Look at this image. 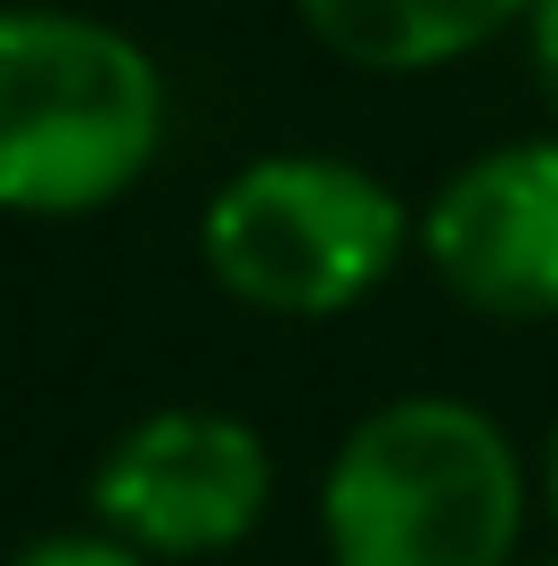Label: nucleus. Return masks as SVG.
<instances>
[{"instance_id": "nucleus-1", "label": "nucleus", "mask_w": 558, "mask_h": 566, "mask_svg": "<svg viewBox=\"0 0 558 566\" xmlns=\"http://www.w3.org/2000/svg\"><path fill=\"white\" fill-rule=\"evenodd\" d=\"M165 140V74L131 33L66 9H0V213H99Z\"/></svg>"}, {"instance_id": "nucleus-2", "label": "nucleus", "mask_w": 558, "mask_h": 566, "mask_svg": "<svg viewBox=\"0 0 558 566\" xmlns=\"http://www.w3.org/2000/svg\"><path fill=\"white\" fill-rule=\"evenodd\" d=\"M526 468L476 402L402 395L337 443L320 484L329 566H509Z\"/></svg>"}, {"instance_id": "nucleus-3", "label": "nucleus", "mask_w": 558, "mask_h": 566, "mask_svg": "<svg viewBox=\"0 0 558 566\" xmlns=\"http://www.w3.org/2000/svg\"><path fill=\"white\" fill-rule=\"evenodd\" d=\"M206 271L280 321L354 312L402 255V206L345 156H263L206 206Z\"/></svg>"}, {"instance_id": "nucleus-4", "label": "nucleus", "mask_w": 558, "mask_h": 566, "mask_svg": "<svg viewBox=\"0 0 558 566\" xmlns=\"http://www.w3.org/2000/svg\"><path fill=\"white\" fill-rule=\"evenodd\" d=\"M272 501V452L246 419L157 411L115 436L91 476V510L140 558H214L255 534Z\"/></svg>"}, {"instance_id": "nucleus-5", "label": "nucleus", "mask_w": 558, "mask_h": 566, "mask_svg": "<svg viewBox=\"0 0 558 566\" xmlns=\"http://www.w3.org/2000/svg\"><path fill=\"white\" fill-rule=\"evenodd\" d=\"M428 263L485 321H550L558 312V140H509L460 165L435 189Z\"/></svg>"}, {"instance_id": "nucleus-6", "label": "nucleus", "mask_w": 558, "mask_h": 566, "mask_svg": "<svg viewBox=\"0 0 558 566\" xmlns=\"http://www.w3.org/2000/svg\"><path fill=\"white\" fill-rule=\"evenodd\" d=\"M304 33L361 74H435L502 42L534 0H296Z\"/></svg>"}, {"instance_id": "nucleus-7", "label": "nucleus", "mask_w": 558, "mask_h": 566, "mask_svg": "<svg viewBox=\"0 0 558 566\" xmlns=\"http://www.w3.org/2000/svg\"><path fill=\"white\" fill-rule=\"evenodd\" d=\"M9 566H148L140 551H124L115 534H50L33 551H17Z\"/></svg>"}, {"instance_id": "nucleus-8", "label": "nucleus", "mask_w": 558, "mask_h": 566, "mask_svg": "<svg viewBox=\"0 0 558 566\" xmlns=\"http://www.w3.org/2000/svg\"><path fill=\"white\" fill-rule=\"evenodd\" d=\"M526 42H534V74H543V99H550V115H558V0H534Z\"/></svg>"}, {"instance_id": "nucleus-9", "label": "nucleus", "mask_w": 558, "mask_h": 566, "mask_svg": "<svg viewBox=\"0 0 558 566\" xmlns=\"http://www.w3.org/2000/svg\"><path fill=\"white\" fill-rule=\"evenodd\" d=\"M543 484H550V517H558V427H550V460H543Z\"/></svg>"}, {"instance_id": "nucleus-10", "label": "nucleus", "mask_w": 558, "mask_h": 566, "mask_svg": "<svg viewBox=\"0 0 558 566\" xmlns=\"http://www.w3.org/2000/svg\"><path fill=\"white\" fill-rule=\"evenodd\" d=\"M550 566H558V558H550Z\"/></svg>"}]
</instances>
